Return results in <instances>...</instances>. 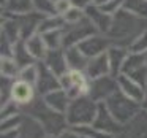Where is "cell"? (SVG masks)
I'll return each instance as SVG.
<instances>
[{
    "label": "cell",
    "instance_id": "4fadbf2b",
    "mask_svg": "<svg viewBox=\"0 0 147 138\" xmlns=\"http://www.w3.org/2000/svg\"><path fill=\"white\" fill-rule=\"evenodd\" d=\"M86 16L90 22L95 26V29L98 30L100 33H108L109 29H111L112 24V14L106 13L103 8L96 7V5H89L86 8Z\"/></svg>",
    "mask_w": 147,
    "mask_h": 138
},
{
    "label": "cell",
    "instance_id": "60d3db41",
    "mask_svg": "<svg viewBox=\"0 0 147 138\" xmlns=\"http://www.w3.org/2000/svg\"><path fill=\"white\" fill-rule=\"evenodd\" d=\"M46 138H59V137H54V135H48Z\"/></svg>",
    "mask_w": 147,
    "mask_h": 138
},
{
    "label": "cell",
    "instance_id": "603a6c76",
    "mask_svg": "<svg viewBox=\"0 0 147 138\" xmlns=\"http://www.w3.org/2000/svg\"><path fill=\"white\" fill-rule=\"evenodd\" d=\"M26 45H27V49L30 51V54L35 57L36 62H43L48 54V45H46L45 38H43L41 33H35L32 35L30 38L26 40Z\"/></svg>",
    "mask_w": 147,
    "mask_h": 138
},
{
    "label": "cell",
    "instance_id": "d4e9b609",
    "mask_svg": "<svg viewBox=\"0 0 147 138\" xmlns=\"http://www.w3.org/2000/svg\"><path fill=\"white\" fill-rule=\"evenodd\" d=\"M32 11H35L32 0H7L2 7V13L8 14H27Z\"/></svg>",
    "mask_w": 147,
    "mask_h": 138
},
{
    "label": "cell",
    "instance_id": "e0dca14e",
    "mask_svg": "<svg viewBox=\"0 0 147 138\" xmlns=\"http://www.w3.org/2000/svg\"><path fill=\"white\" fill-rule=\"evenodd\" d=\"M130 51H131L130 48H125V46H120V45H111V48L106 51L112 76H119L122 73V68H123V64L127 61Z\"/></svg>",
    "mask_w": 147,
    "mask_h": 138
},
{
    "label": "cell",
    "instance_id": "f35d334b",
    "mask_svg": "<svg viewBox=\"0 0 147 138\" xmlns=\"http://www.w3.org/2000/svg\"><path fill=\"white\" fill-rule=\"evenodd\" d=\"M92 2V5H96V7H103V5L108 2V0H90Z\"/></svg>",
    "mask_w": 147,
    "mask_h": 138
},
{
    "label": "cell",
    "instance_id": "7a4b0ae2",
    "mask_svg": "<svg viewBox=\"0 0 147 138\" xmlns=\"http://www.w3.org/2000/svg\"><path fill=\"white\" fill-rule=\"evenodd\" d=\"M22 113L27 116H32L36 121L41 122V125L46 128L48 135H54V137H60L65 130L70 128L67 121V114L63 113L54 111L52 108H49L46 105L43 97H36L33 102H30L29 105L22 106Z\"/></svg>",
    "mask_w": 147,
    "mask_h": 138
},
{
    "label": "cell",
    "instance_id": "4316f807",
    "mask_svg": "<svg viewBox=\"0 0 147 138\" xmlns=\"http://www.w3.org/2000/svg\"><path fill=\"white\" fill-rule=\"evenodd\" d=\"M45 38L48 49H60L63 48V29H55L49 30L46 33H41Z\"/></svg>",
    "mask_w": 147,
    "mask_h": 138
},
{
    "label": "cell",
    "instance_id": "d6986e66",
    "mask_svg": "<svg viewBox=\"0 0 147 138\" xmlns=\"http://www.w3.org/2000/svg\"><path fill=\"white\" fill-rule=\"evenodd\" d=\"M16 16L19 18L22 40H27L32 35L38 33L40 24H41L45 14H40V13H36V11H32V13H27V14H16Z\"/></svg>",
    "mask_w": 147,
    "mask_h": 138
},
{
    "label": "cell",
    "instance_id": "5b68a950",
    "mask_svg": "<svg viewBox=\"0 0 147 138\" xmlns=\"http://www.w3.org/2000/svg\"><path fill=\"white\" fill-rule=\"evenodd\" d=\"M93 33H98L92 22L87 19V16L82 21L74 24H65L63 26V48L78 46L81 41L92 37Z\"/></svg>",
    "mask_w": 147,
    "mask_h": 138
},
{
    "label": "cell",
    "instance_id": "b9f144b4",
    "mask_svg": "<svg viewBox=\"0 0 147 138\" xmlns=\"http://www.w3.org/2000/svg\"><path fill=\"white\" fill-rule=\"evenodd\" d=\"M146 57H147V51H146Z\"/></svg>",
    "mask_w": 147,
    "mask_h": 138
},
{
    "label": "cell",
    "instance_id": "2e32d148",
    "mask_svg": "<svg viewBox=\"0 0 147 138\" xmlns=\"http://www.w3.org/2000/svg\"><path fill=\"white\" fill-rule=\"evenodd\" d=\"M84 73L89 76V80H96V78L111 75V65H109L108 54L105 52V54H100L96 57L89 59V64H87Z\"/></svg>",
    "mask_w": 147,
    "mask_h": 138
},
{
    "label": "cell",
    "instance_id": "1f68e13d",
    "mask_svg": "<svg viewBox=\"0 0 147 138\" xmlns=\"http://www.w3.org/2000/svg\"><path fill=\"white\" fill-rule=\"evenodd\" d=\"M24 113H19V114L10 116V118H3L2 119V130H13V128H19L21 122H22Z\"/></svg>",
    "mask_w": 147,
    "mask_h": 138
},
{
    "label": "cell",
    "instance_id": "30bf717a",
    "mask_svg": "<svg viewBox=\"0 0 147 138\" xmlns=\"http://www.w3.org/2000/svg\"><path fill=\"white\" fill-rule=\"evenodd\" d=\"M111 45H112V41L109 40V37L98 32V33H93L89 38H86L84 41H81L78 46H79V49L87 57L92 59V57H96L100 54H105L111 48Z\"/></svg>",
    "mask_w": 147,
    "mask_h": 138
},
{
    "label": "cell",
    "instance_id": "ab89813d",
    "mask_svg": "<svg viewBox=\"0 0 147 138\" xmlns=\"http://www.w3.org/2000/svg\"><path fill=\"white\" fill-rule=\"evenodd\" d=\"M141 106H142V111L147 113V92H146V97H144L142 103H141Z\"/></svg>",
    "mask_w": 147,
    "mask_h": 138
},
{
    "label": "cell",
    "instance_id": "9c48e42d",
    "mask_svg": "<svg viewBox=\"0 0 147 138\" xmlns=\"http://www.w3.org/2000/svg\"><path fill=\"white\" fill-rule=\"evenodd\" d=\"M92 125L95 128H98V130H101V132H106V133H109V135H114V137H119L125 128V125H122L120 122L111 114V111L106 108L105 103H100V108H98V113H96L95 122H93Z\"/></svg>",
    "mask_w": 147,
    "mask_h": 138
},
{
    "label": "cell",
    "instance_id": "3957f363",
    "mask_svg": "<svg viewBox=\"0 0 147 138\" xmlns=\"http://www.w3.org/2000/svg\"><path fill=\"white\" fill-rule=\"evenodd\" d=\"M100 103L90 99L89 95H82L73 99L67 111V121L70 127H84L92 125L95 122Z\"/></svg>",
    "mask_w": 147,
    "mask_h": 138
},
{
    "label": "cell",
    "instance_id": "f1b7e54d",
    "mask_svg": "<svg viewBox=\"0 0 147 138\" xmlns=\"http://www.w3.org/2000/svg\"><path fill=\"white\" fill-rule=\"evenodd\" d=\"M38 70H40V62L32 64V65H29V67H24V68H21L19 76H18L16 80H22V81H26V83H30V84L35 86L36 78H38Z\"/></svg>",
    "mask_w": 147,
    "mask_h": 138
},
{
    "label": "cell",
    "instance_id": "44dd1931",
    "mask_svg": "<svg viewBox=\"0 0 147 138\" xmlns=\"http://www.w3.org/2000/svg\"><path fill=\"white\" fill-rule=\"evenodd\" d=\"M45 102H46V105L49 106V108H52L54 111H59V113H63V114H67V111H68V106H70V103H71V97L68 95V92L65 89H55V90H52V92H49V94H46L45 97Z\"/></svg>",
    "mask_w": 147,
    "mask_h": 138
},
{
    "label": "cell",
    "instance_id": "277c9868",
    "mask_svg": "<svg viewBox=\"0 0 147 138\" xmlns=\"http://www.w3.org/2000/svg\"><path fill=\"white\" fill-rule=\"evenodd\" d=\"M106 108L111 111V114L120 122L122 125H127L142 111V106L141 103L134 102L133 99L127 97L120 89L115 94H112L108 100L105 102Z\"/></svg>",
    "mask_w": 147,
    "mask_h": 138
},
{
    "label": "cell",
    "instance_id": "7402d4cb",
    "mask_svg": "<svg viewBox=\"0 0 147 138\" xmlns=\"http://www.w3.org/2000/svg\"><path fill=\"white\" fill-rule=\"evenodd\" d=\"M65 57H67L68 70L86 71V67L89 64V57L79 49V46H70L65 48Z\"/></svg>",
    "mask_w": 147,
    "mask_h": 138
},
{
    "label": "cell",
    "instance_id": "8992f818",
    "mask_svg": "<svg viewBox=\"0 0 147 138\" xmlns=\"http://www.w3.org/2000/svg\"><path fill=\"white\" fill-rule=\"evenodd\" d=\"M60 86L68 92L71 99H78L89 94L90 87V80L84 71H76V70H68L60 76Z\"/></svg>",
    "mask_w": 147,
    "mask_h": 138
},
{
    "label": "cell",
    "instance_id": "ac0fdd59",
    "mask_svg": "<svg viewBox=\"0 0 147 138\" xmlns=\"http://www.w3.org/2000/svg\"><path fill=\"white\" fill-rule=\"evenodd\" d=\"M117 138H147V113L141 111Z\"/></svg>",
    "mask_w": 147,
    "mask_h": 138
},
{
    "label": "cell",
    "instance_id": "5bb4252c",
    "mask_svg": "<svg viewBox=\"0 0 147 138\" xmlns=\"http://www.w3.org/2000/svg\"><path fill=\"white\" fill-rule=\"evenodd\" d=\"M117 81H119V89H120L125 95L133 99L134 102H138V103H142L144 97H146V92H147V87H144L142 84H139L138 81L131 80L127 75H119Z\"/></svg>",
    "mask_w": 147,
    "mask_h": 138
},
{
    "label": "cell",
    "instance_id": "cb8c5ba5",
    "mask_svg": "<svg viewBox=\"0 0 147 138\" xmlns=\"http://www.w3.org/2000/svg\"><path fill=\"white\" fill-rule=\"evenodd\" d=\"M11 57L16 61V64L19 65V68L24 67H29L32 64H36L35 57L30 54V51L27 49L26 45V40H19L18 43H14V48H13V56Z\"/></svg>",
    "mask_w": 147,
    "mask_h": 138
},
{
    "label": "cell",
    "instance_id": "74e56055",
    "mask_svg": "<svg viewBox=\"0 0 147 138\" xmlns=\"http://www.w3.org/2000/svg\"><path fill=\"white\" fill-rule=\"evenodd\" d=\"M0 138H19V128H13V130H2Z\"/></svg>",
    "mask_w": 147,
    "mask_h": 138
},
{
    "label": "cell",
    "instance_id": "ba28073f",
    "mask_svg": "<svg viewBox=\"0 0 147 138\" xmlns=\"http://www.w3.org/2000/svg\"><path fill=\"white\" fill-rule=\"evenodd\" d=\"M117 90H119L117 76L108 75V76H101V78H96V80H90V87L87 95L98 103H105Z\"/></svg>",
    "mask_w": 147,
    "mask_h": 138
},
{
    "label": "cell",
    "instance_id": "4dcf8cb0",
    "mask_svg": "<svg viewBox=\"0 0 147 138\" xmlns=\"http://www.w3.org/2000/svg\"><path fill=\"white\" fill-rule=\"evenodd\" d=\"M33 3V10L40 14H55L54 11V0H32Z\"/></svg>",
    "mask_w": 147,
    "mask_h": 138
},
{
    "label": "cell",
    "instance_id": "ffe728a7",
    "mask_svg": "<svg viewBox=\"0 0 147 138\" xmlns=\"http://www.w3.org/2000/svg\"><path fill=\"white\" fill-rule=\"evenodd\" d=\"M48 132L41 125V122L36 121L32 116L24 114L22 122L19 125V138H46Z\"/></svg>",
    "mask_w": 147,
    "mask_h": 138
},
{
    "label": "cell",
    "instance_id": "6da1fadb",
    "mask_svg": "<svg viewBox=\"0 0 147 138\" xmlns=\"http://www.w3.org/2000/svg\"><path fill=\"white\" fill-rule=\"evenodd\" d=\"M147 29V19L128 13L122 8L120 11L112 16L111 29L106 35L112 41V45H120L125 48H130L136 43V40L142 35V32Z\"/></svg>",
    "mask_w": 147,
    "mask_h": 138
},
{
    "label": "cell",
    "instance_id": "83f0119b",
    "mask_svg": "<svg viewBox=\"0 0 147 138\" xmlns=\"http://www.w3.org/2000/svg\"><path fill=\"white\" fill-rule=\"evenodd\" d=\"M0 71H2V76L5 78H13L16 80L19 76V65L16 64L13 57H2V62H0Z\"/></svg>",
    "mask_w": 147,
    "mask_h": 138
},
{
    "label": "cell",
    "instance_id": "8fae6325",
    "mask_svg": "<svg viewBox=\"0 0 147 138\" xmlns=\"http://www.w3.org/2000/svg\"><path fill=\"white\" fill-rule=\"evenodd\" d=\"M60 78L55 73H52L43 62H40V70H38V78L35 83V89H36V95L45 97L46 94L52 92L55 89H60Z\"/></svg>",
    "mask_w": 147,
    "mask_h": 138
},
{
    "label": "cell",
    "instance_id": "e575fe53",
    "mask_svg": "<svg viewBox=\"0 0 147 138\" xmlns=\"http://www.w3.org/2000/svg\"><path fill=\"white\" fill-rule=\"evenodd\" d=\"M71 8H73V5H71L70 0H54V11L59 16H63Z\"/></svg>",
    "mask_w": 147,
    "mask_h": 138
},
{
    "label": "cell",
    "instance_id": "52a82bcc",
    "mask_svg": "<svg viewBox=\"0 0 147 138\" xmlns=\"http://www.w3.org/2000/svg\"><path fill=\"white\" fill-rule=\"evenodd\" d=\"M120 75H127L131 80L138 81L144 87H147V57H146V52L130 51Z\"/></svg>",
    "mask_w": 147,
    "mask_h": 138
},
{
    "label": "cell",
    "instance_id": "836d02e7",
    "mask_svg": "<svg viewBox=\"0 0 147 138\" xmlns=\"http://www.w3.org/2000/svg\"><path fill=\"white\" fill-rule=\"evenodd\" d=\"M100 8H103L106 13H109V14L114 16L117 11H120L122 8H123V0H108V2H106L103 7H100Z\"/></svg>",
    "mask_w": 147,
    "mask_h": 138
},
{
    "label": "cell",
    "instance_id": "9a60e30c",
    "mask_svg": "<svg viewBox=\"0 0 147 138\" xmlns=\"http://www.w3.org/2000/svg\"><path fill=\"white\" fill-rule=\"evenodd\" d=\"M43 64L52 71L55 73L59 78L63 73L68 71V64H67V57H65V48L60 49H49L48 54H46Z\"/></svg>",
    "mask_w": 147,
    "mask_h": 138
},
{
    "label": "cell",
    "instance_id": "d6a6232c",
    "mask_svg": "<svg viewBox=\"0 0 147 138\" xmlns=\"http://www.w3.org/2000/svg\"><path fill=\"white\" fill-rule=\"evenodd\" d=\"M63 21L65 24H74V22H79V21H82L84 18H86V11L81 10V8H71L68 13H65L63 16Z\"/></svg>",
    "mask_w": 147,
    "mask_h": 138
},
{
    "label": "cell",
    "instance_id": "484cf974",
    "mask_svg": "<svg viewBox=\"0 0 147 138\" xmlns=\"http://www.w3.org/2000/svg\"><path fill=\"white\" fill-rule=\"evenodd\" d=\"M123 10L147 19V0H123Z\"/></svg>",
    "mask_w": 147,
    "mask_h": 138
},
{
    "label": "cell",
    "instance_id": "f546056e",
    "mask_svg": "<svg viewBox=\"0 0 147 138\" xmlns=\"http://www.w3.org/2000/svg\"><path fill=\"white\" fill-rule=\"evenodd\" d=\"M13 83H14L13 78H5V76H2V81H0V84H2V92H0V102H2V105H7V103L11 102V90H13Z\"/></svg>",
    "mask_w": 147,
    "mask_h": 138
},
{
    "label": "cell",
    "instance_id": "d590c367",
    "mask_svg": "<svg viewBox=\"0 0 147 138\" xmlns=\"http://www.w3.org/2000/svg\"><path fill=\"white\" fill-rule=\"evenodd\" d=\"M13 48H14V43L2 35V57H11L13 56Z\"/></svg>",
    "mask_w": 147,
    "mask_h": 138
},
{
    "label": "cell",
    "instance_id": "8d00e7d4",
    "mask_svg": "<svg viewBox=\"0 0 147 138\" xmlns=\"http://www.w3.org/2000/svg\"><path fill=\"white\" fill-rule=\"evenodd\" d=\"M70 2L74 8H81V10H84V11H86V8L89 7V5H92L90 0H70Z\"/></svg>",
    "mask_w": 147,
    "mask_h": 138
},
{
    "label": "cell",
    "instance_id": "7c38bea8",
    "mask_svg": "<svg viewBox=\"0 0 147 138\" xmlns=\"http://www.w3.org/2000/svg\"><path fill=\"white\" fill-rule=\"evenodd\" d=\"M36 89L33 84L26 83L22 80H14L13 83V90H11V102L18 103V105L22 108V106L29 105L30 102L36 99Z\"/></svg>",
    "mask_w": 147,
    "mask_h": 138
}]
</instances>
